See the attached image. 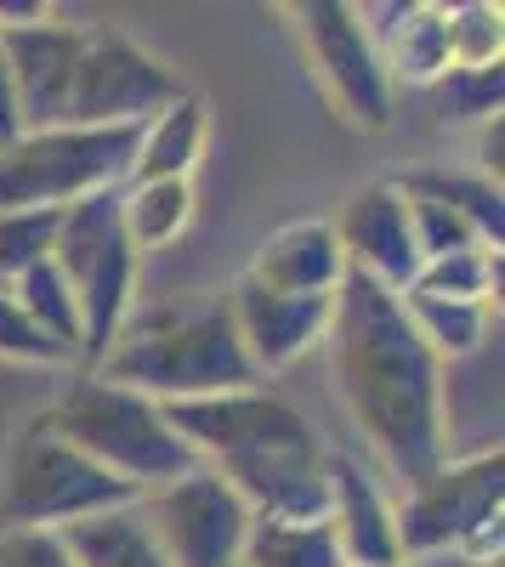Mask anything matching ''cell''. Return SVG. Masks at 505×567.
I'll list each match as a JSON object with an SVG mask.
<instances>
[{
    "mask_svg": "<svg viewBox=\"0 0 505 567\" xmlns=\"http://www.w3.org/2000/svg\"><path fill=\"white\" fill-rule=\"evenodd\" d=\"M358 23L370 34L375 58L398 85H437L449 74V12L432 0H387V7H358Z\"/></svg>",
    "mask_w": 505,
    "mask_h": 567,
    "instance_id": "cell-15",
    "label": "cell"
},
{
    "mask_svg": "<svg viewBox=\"0 0 505 567\" xmlns=\"http://www.w3.org/2000/svg\"><path fill=\"white\" fill-rule=\"evenodd\" d=\"M85 29L91 23H69L58 12H45L34 23L0 29L7 45V69H12V91H18V120L23 131H52L69 114V85L85 52Z\"/></svg>",
    "mask_w": 505,
    "mask_h": 567,
    "instance_id": "cell-13",
    "label": "cell"
},
{
    "mask_svg": "<svg viewBox=\"0 0 505 567\" xmlns=\"http://www.w3.org/2000/svg\"><path fill=\"white\" fill-rule=\"evenodd\" d=\"M403 187L443 199L488 250L505 245V194H499V182H488L477 171H415V176H403Z\"/></svg>",
    "mask_w": 505,
    "mask_h": 567,
    "instance_id": "cell-24",
    "label": "cell"
},
{
    "mask_svg": "<svg viewBox=\"0 0 505 567\" xmlns=\"http://www.w3.org/2000/svg\"><path fill=\"white\" fill-rule=\"evenodd\" d=\"M58 221H63V210H0V284L52 261Z\"/></svg>",
    "mask_w": 505,
    "mask_h": 567,
    "instance_id": "cell-28",
    "label": "cell"
},
{
    "mask_svg": "<svg viewBox=\"0 0 505 567\" xmlns=\"http://www.w3.org/2000/svg\"><path fill=\"white\" fill-rule=\"evenodd\" d=\"M136 131L143 125L23 131L18 142L0 148V210H69L91 194H114L131 176Z\"/></svg>",
    "mask_w": 505,
    "mask_h": 567,
    "instance_id": "cell-6",
    "label": "cell"
},
{
    "mask_svg": "<svg viewBox=\"0 0 505 567\" xmlns=\"http://www.w3.org/2000/svg\"><path fill=\"white\" fill-rule=\"evenodd\" d=\"M136 511H143V523L171 567H239L245 556L250 505L210 465H194L188 477L143 494Z\"/></svg>",
    "mask_w": 505,
    "mask_h": 567,
    "instance_id": "cell-11",
    "label": "cell"
},
{
    "mask_svg": "<svg viewBox=\"0 0 505 567\" xmlns=\"http://www.w3.org/2000/svg\"><path fill=\"white\" fill-rule=\"evenodd\" d=\"M63 545H69L74 567H171L136 505L85 516V523L63 528Z\"/></svg>",
    "mask_w": 505,
    "mask_h": 567,
    "instance_id": "cell-21",
    "label": "cell"
},
{
    "mask_svg": "<svg viewBox=\"0 0 505 567\" xmlns=\"http://www.w3.org/2000/svg\"><path fill=\"white\" fill-rule=\"evenodd\" d=\"M505 516V454H472V460H443L426 483L403 488L392 505L398 550L403 561H421L437 550L461 556L466 539Z\"/></svg>",
    "mask_w": 505,
    "mask_h": 567,
    "instance_id": "cell-10",
    "label": "cell"
},
{
    "mask_svg": "<svg viewBox=\"0 0 505 567\" xmlns=\"http://www.w3.org/2000/svg\"><path fill=\"white\" fill-rule=\"evenodd\" d=\"M398 301H403V318L415 323L421 347L437 363L472 358L483 341L499 336V307H488V301H443V296H415V290H403Z\"/></svg>",
    "mask_w": 505,
    "mask_h": 567,
    "instance_id": "cell-20",
    "label": "cell"
},
{
    "mask_svg": "<svg viewBox=\"0 0 505 567\" xmlns=\"http://www.w3.org/2000/svg\"><path fill=\"white\" fill-rule=\"evenodd\" d=\"M52 261L80 301V358L91 369L109 352V341L120 336V323L131 318L136 267H143V256L131 250L125 227H120V187L114 194H91V199L63 210Z\"/></svg>",
    "mask_w": 505,
    "mask_h": 567,
    "instance_id": "cell-7",
    "label": "cell"
},
{
    "mask_svg": "<svg viewBox=\"0 0 505 567\" xmlns=\"http://www.w3.org/2000/svg\"><path fill=\"white\" fill-rule=\"evenodd\" d=\"M461 567H466V561H461Z\"/></svg>",
    "mask_w": 505,
    "mask_h": 567,
    "instance_id": "cell-34",
    "label": "cell"
},
{
    "mask_svg": "<svg viewBox=\"0 0 505 567\" xmlns=\"http://www.w3.org/2000/svg\"><path fill=\"white\" fill-rule=\"evenodd\" d=\"M449 12V69H499L505 58V12L488 0H466Z\"/></svg>",
    "mask_w": 505,
    "mask_h": 567,
    "instance_id": "cell-27",
    "label": "cell"
},
{
    "mask_svg": "<svg viewBox=\"0 0 505 567\" xmlns=\"http://www.w3.org/2000/svg\"><path fill=\"white\" fill-rule=\"evenodd\" d=\"M131 483L109 477L103 465H91L74 443H63L45 414L23 420V432L7 449L0 465V528H74L85 516H103L120 505H136Z\"/></svg>",
    "mask_w": 505,
    "mask_h": 567,
    "instance_id": "cell-5",
    "label": "cell"
},
{
    "mask_svg": "<svg viewBox=\"0 0 505 567\" xmlns=\"http://www.w3.org/2000/svg\"><path fill=\"white\" fill-rule=\"evenodd\" d=\"M245 278L285 296H336L347 278V256L330 221H285L261 239Z\"/></svg>",
    "mask_w": 505,
    "mask_h": 567,
    "instance_id": "cell-17",
    "label": "cell"
},
{
    "mask_svg": "<svg viewBox=\"0 0 505 567\" xmlns=\"http://www.w3.org/2000/svg\"><path fill=\"white\" fill-rule=\"evenodd\" d=\"M466 432H477V454L499 449V336L483 341L472 358L443 363V443H449V460H454Z\"/></svg>",
    "mask_w": 505,
    "mask_h": 567,
    "instance_id": "cell-18",
    "label": "cell"
},
{
    "mask_svg": "<svg viewBox=\"0 0 505 567\" xmlns=\"http://www.w3.org/2000/svg\"><path fill=\"white\" fill-rule=\"evenodd\" d=\"M0 567H74V556L52 528H0Z\"/></svg>",
    "mask_w": 505,
    "mask_h": 567,
    "instance_id": "cell-32",
    "label": "cell"
},
{
    "mask_svg": "<svg viewBox=\"0 0 505 567\" xmlns=\"http://www.w3.org/2000/svg\"><path fill=\"white\" fill-rule=\"evenodd\" d=\"M45 425L63 443H74L91 465H103L109 477L131 483L136 494H154L199 465L188 443L171 432L165 403L109 386L97 374H80L74 386H63V398L45 409Z\"/></svg>",
    "mask_w": 505,
    "mask_h": 567,
    "instance_id": "cell-4",
    "label": "cell"
},
{
    "mask_svg": "<svg viewBox=\"0 0 505 567\" xmlns=\"http://www.w3.org/2000/svg\"><path fill=\"white\" fill-rule=\"evenodd\" d=\"M165 420L188 454L250 505V516H324L330 454L312 420L272 386L165 403Z\"/></svg>",
    "mask_w": 505,
    "mask_h": 567,
    "instance_id": "cell-2",
    "label": "cell"
},
{
    "mask_svg": "<svg viewBox=\"0 0 505 567\" xmlns=\"http://www.w3.org/2000/svg\"><path fill=\"white\" fill-rule=\"evenodd\" d=\"M205 136H210L205 97H199V91H182V97L165 103L154 120H143L125 182H194V165L205 154Z\"/></svg>",
    "mask_w": 505,
    "mask_h": 567,
    "instance_id": "cell-19",
    "label": "cell"
},
{
    "mask_svg": "<svg viewBox=\"0 0 505 567\" xmlns=\"http://www.w3.org/2000/svg\"><path fill=\"white\" fill-rule=\"evenodd\" d=\"M409 290L415 296H443V301H488V307H499V250L472 245V250L421 261V272H415Z\"/></svg>",
    "mask_w": 505,
    "mask_h": 567,
    "instance_id": "cell-25",
    "label": "cell"
},
{
    "mask_svg": "<svg viewBox=\"0 0 505 567\" xmlns=\"http://www.w3.org/2000/svg\"><path fill=\"white\" fill-rule=\"evenodd\" d=\"M182 85L171 63H159L143 40H131L109 23L85 29V52L69 85V114L63 125L80 131H114V125H143L154 120L165 103L182 97Z\"/></svg>",
    "mask_w": 505,
    "mask_h": 567,
    "instance_id": "cell-9",
    "label": "cell"
},
{
    "mask_svg": "<svg viewBox=\"0 0 505 567\" xmlns=\"http://www.w3.org/2000/svg\"><path fill=\"white\" fill-rule=\"evenodd\" d=\"M85 374L125 392H143L154 403H194L216 392L261 386L239 347V323L227 296H182L159 307H131L109 352Z\"/></svg>",
    "mask_w": 505,
    "mask_h": 567,
    "instance_id": "cell-3",
    "label": "cell"
},
{
    "mask_svg": "<svg viewBox=\"0 0 505 567\" xmlns=\"http://www.w3.org/2000/svg\"><path fill=\"white\" fill-rule=\"evenodd\" d=\"M23 136V120H18V91H12V69H7V45H0V148Z\"/></svg>",
    "mask_w": 505,
    "mask_h": 567,
    "instance_id": "cell-33",
    "label": "cell"
},
{
    "mask_svg": "<svg viewBox=\"0 0 505 567\" xmlns=\"http://www.w3.org/2000/svg\"><path fill=\"white\" fill-rule=\"evenodd\" d=\"M330 381L341 409L403 488L426 483L449 460L443 443V363L421 347L403 301L347 272L330 312Z\"/></svg>",
    "mask_w": 505,
    "mask_h": 567,
    "instance_id": "cell-1",
    "label": "cell"
},
{
    "mask_svg": "<svg viewBox=\"0 0 505 567\" xmlns=\"http://www.w3.org/2000/svg\"><path fill=\"white\" fill-rule=\"evenodd\" d=\"M324 523L347 556V567H409L398 550V523H392V499L375 488L370 471H358V460L330 454V505Z\"/></svg>",
    "mask_w": 505,
    "mask_h": 567,
    "instance_id": "cell-16",
    "label": "cell"
},
{
    "mask_svg": "<svg viewBox=\"0 0 505 567\" xmlns=\"http://www.w3.org/2000/svg\"><path fill=\"white\" fill-rule=\"evenodd\" d=\"M437 103L449 125H488L505 109V69H449L437 85Z\"/></svg>",
    "mask_w": 505,
    "mask_h": 567,
    "instance_id": "cell-29",
    "label": "cell"
},
{
    "mask_svg": "<svg viewBox=\"0 0 505 567\" xmlns=\"http://www.w3.org/2000/svg\"><path fill=\"white\" fill-rule=\"evenodd\" d=\"M0 363H74L45 329L18 307V296L0 284Z\"/></svg>",
    "mask_w": 505,
    "mask_h": 567,
    "instance_id": "cell-31",
    "label": "cell"
},
{
    "mask_svg": "<svg viewBox=\"0 0 505 567\" xmlns=\"http://www.w3.org/2000/svg\"><path fill=\"white\" fill-rule=\"evenodd\" d=\"M347 272L381 284V290L403 296L421 272V245H415V221H409V194L398 182H370L341 205V216L330 221Z\"/></svg>",
    "mask_w": 505,
    "mask_h": 567,
    "instance_id": "cell-12",
    "label": "cell"
},
{
    "mask_svg": "<svg viewBox=\"0 0 505 567\" xmlns=\"http://www.w3.org/2000/svg\"><path fill=\"white\" fill-rule=\"evenodd\" d=\"M285 18H290L301 58H307L318 91H324V103L336 109V120L352 131H387L398 91L375 58L370 34L358 23V7H347V0H296V7H285Z\"/></svg>",
    "mask_w": 505,
    "mask_h": 567,
    "instance_id": "cell-8",
    "label": "cell"
},
{
    "mask_svg": "<svg viewBox=\"0 0 505 567\" xmlns=\"http://www.w3.org/2000/svg\"><path fill=\"white\" fill-rule=\"evenodd\" d=\"M7 290L18 296V307H23L69 358H80V301H74V290H69V278L58 272V261L29 267L23 278L7 284Z\"/></svg>",
    "mask_w": 505,
    "mask_h": 567,
    "instance_id": "cell-26",
    "label": "cell"
},
{
    "mask_svg": "<svg viewBox=\"0 0 505 567\" xmlns=\"http://www.w3.org/2000/svg\"><path fill=\"white\" fill-rule=\"evenodd\" d=\"M403 187V182H398ZM409 194V221H415V245H421V261H437V256H454V250H472V245H483L477 233L454 216L443 199H432V194H415V187H403Z\"/></svg>",
    "mask_w": 505,
    "mask_h": 567,
    "instance_id": "cell-30",
    "label": "cell"
},
{
    "mask_svg": "<svg viewBox=\"0 0 505 567\" xmlns=\"http://www.w3.org/2000/svg\"><path fill=\"white\" fill-rule=\"evenodd\" d=\"M239 567H347L324 516H250Z\"/></svg>",
    "mask_w": 505,
    "mask_h": 567,
    "instance_id": "cell-22",
    "label": "cell"
},
{
    "mask_svg": "<svg viewBox=\"0 0 505 567\" xmlns=\"http://www.w3.org/2000/svg\"><path fill=\"white\" fill-rule=\"evenodd\" d=\"M227 307H234L239 347L256 369V381H267V374H285L290 363H301L312 347H324L336 296H285V290H261V284L239 278L227 290Z\"/></svg>",
    "mask_w": 505,
    "mask_h": 567,
    "instance_id": "cell-14",
    "label": "cell"
},
{
    "mask_svg": "<svg viewBox=\"0 0 505 567\" xmlns=\"http://www.w3.org/2000/svg\"><path fill=\"white\" fill-rule=\"evenodd\" d=\"M194 182H125L120 187V227L136 256L176 245L194 221Z\"/></svg>",
    "mask_w": 505,
    "mask_h": 567,
    "instance_id": "cell-23",
    "label": "cell"
}]
</instances>
